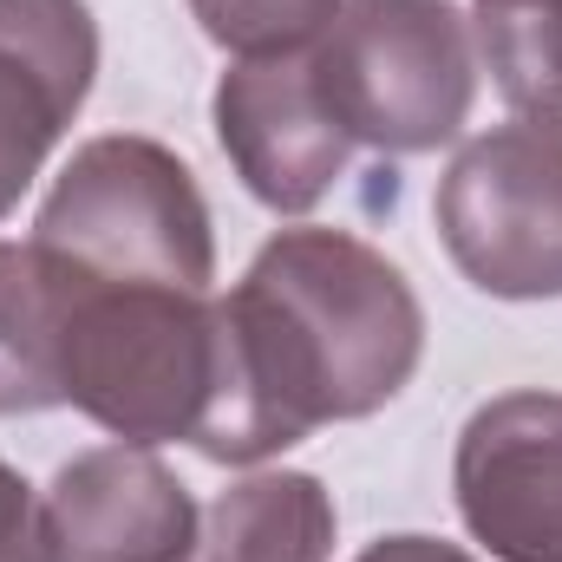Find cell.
Here are the masks:
<instances>
[{"label": "cell", "instance_id": "obj_7", "mask_svg": "<svg viewBox=\"0 0 562 562\" xmlns=\"http://www.w3.org/2000/svg\"><path fill=\"white\" fill-rule=\"evenodd\" d=\"M59 550L66 562H177L190 550V497L125 451H99L59 471Z\"/></svg>", "mask_w": 562, "mask_h": 562}, {"label": "cell", "instance_id": "obj_4", "mask_svg": "<svg viewBox=\"0 0 562 562\" xmlns=\"http://www.w3.org/2000/svg\"><path fill=\"white\" fill-rule=\"evenodd\" d=\"M464 524L504 562H562V400L510 393L464 425Z\"/></svg>", "mask_w": 562, "mask_h": 562}, {"label": "cell", "instance_id": "obj_10", "mask_svg": "<svg viewBox=\"0 0 562 562\" xmlns=\"http://www.w3.org/2000/svg\"><path fill=\"white\" fill-rule=\"evenodd\" d=\"M203 33L236 53H294L307 33L334 20V0H196Z\"/></svg>", "mask_w": 562, "mask_h": 562}, {"label": "cell", "instance_id": "obj_11", "mask_svg": "<svg viewBox=\"0 0 562 562\" xmlns=\"http://www.w3.org/2000/svg\"><path fill=\"white\" fill-rule=\"evenodd\" d=\"M0 562H59V537L26 484L0 464Z\"/></svg>", "mask_w": 562, "mask_h": 562}, {"label": "cell", "instance_id": "obj_3", "mask_svg": "<svg viewBox=\"0 0 562 562\" xmlns=\"http://www.w3.org/2000/svg\"><path fill=\"white\" fill-rule=\"evenodd\" d=\"M438 229L484 294H562V125L517 119L471 144L438 190Z\"/></svg>", "mask_w": 562, "mask_h": 562}, {"label": "cell", "instance_id": "obj_1", "mask_svg": "<svg viewBox=\"0 0 562 562\" xmlns=\"http://www.w3.org/2000/svg\"><path fill=\"white\" fill-rule=\"evenodd\" d=\"M419 360V307L373 249L294 229L216 307V393L196 451L223 464L301 445L314 425L386 406Z\"/></svg>", "mask_w": 562, "mask_h": 562}, {"label": "cell", "instance_id": "obj_6", "mask_svg": "<svg viewBox=\"0 0 562 562\" xmlns=\"http://www.w3.org/2000/svg\"><path fill=\"white\" fill-rule=\"evenodd\" d=\"M216 119H223V144L236 150L249 190L276 210H307L347 157V138L334 132V119L314 99L307 59L276 53V59L236 66L216 92Z\"/></svg>", "mask_w": 562, "mask_h": 562}, {"label": "cell", "instance_id": "obj_12", "mask_svg": "<svg viewBox=\"0 0 562 562\" xmlns=\"http://www.w3.org/2000/svg\"><path fill=\"white\" fill-rule=\"evenodd\" d=\"M360 562H464L458 550L431 543V537H393V543H373Z\"/></svg>", "mask_w": 562, "mask_h": 562}, {"label": "cell", "instance_id": "obj_5", "mask_svg": "<svg viewBox=\"0 0 562 562\" xmlns=\"http://www.w3.org/2000/svg\"><path fill=\"white\" fill-rule=\"evenodd\" d=\"M92 86V13L79 0H0V216Z\"/></svg>", "mask_w": 562, "mask_h": 562}, {"label": "cell", "instance_id": "obj_2", "mask_svg": "<svg viewBox=\"0 0 562 562\" xmlns=\"http://www.w3.org/2000/svg\"><path fill=\"white\" fill-rule=\"evenodd\" d=\"M314 99L340 138L380 150H431L464 125L471 53L451 0H353L334 20L321 59H307Z\"/></svg>", "mask_w": 562, "mask_h": 562}, {"label": "cell", "instance_id": "obj_9", "mask_svg": "<svg viewBox=\"0 0 562 562\" xmlns=\"http://www.w3.org/2000/svg\"><path fill=\"white\" fill-rule=\"evenodd\" d=\"M477 46L510 105H562V0H477Z\"/></svg>", "mask_w": 562, "mask_h": 562}, {"label": "cell", "instance_id": "obj_8", "mask_svg": "<svg viewBox=\"0 0 562 562\" xmlns=\"http://www.w3.org/2000/svg\"><path fill=\"white\" fill-rule=\"evenodd\" d=\"M334 517L314 477H256L210 510L196 562H321Z\"/></svg>", "mask_w": 562, "mask_h": 562}]
</instances>
